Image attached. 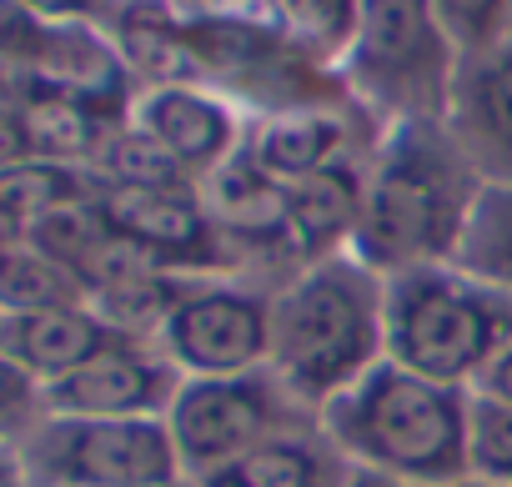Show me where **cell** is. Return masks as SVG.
Here are the masks:
<instances>
[{
    "label": "cell",
    "instance_id": "1",
    "mask_svg": "<svg viewBox=\"0 0 512 487\" xmlns=\"http://www.w3.org/2000/svg\"><path fill=\"white\" fill-rule=\"evenodd\" d=\"M477 191L482 181L442 121L387 126L367 156V196L352 257L377 277L452 262Z\"/></svg>",
    "mask_w": 512,
    "mask_h": 487
},
{
    "label": "cell",
    "instance_id": "2",
    "mask_svg": "<svg viewBox=\"0 0 512 487\" xmlns=\"http://www.w3.org/2000/svg\"><path fill=\"white\" fill-rule=\"evenodd\" d=\"M387 287L382 277L347 257L307 262L272 292V357L277 382L322 417L347 387L387 362Z\"/></svg>",
    "mask_w": 512,
    "mask_h": 487
},
{
    "label": "cell",
    "instance_id": "3",
    "mask_svg": "<svg viewBox=\"0 0 512 487\" xmlns=\"http://www.w3.org/2000/svg\"><path fill=\"white\" fill-rule=\"evenodd\" d=\"M467 397L472 387H447L382 362L327 402L317 422L352 467L412 487H452L467 477Z\"/></svg>",
    "mask_w": 512,
    "mask_h": 487
},
{
    "label": "cell",
    "instance_id": "4",
    "mask_svg": "<svg viewBox=\"0 0 512 487\" xmlns=\"http://www.w3.org/2000/svg\"><path fill=\"white\" fill-rule=\"evenodd\" d=\"M387 287V362L447 382L477 387L502 342L512 337V297L482 287L452 262L382 277Z\"/></svg>",
    "mask_w": 512,
    "mask_h": 487
},
{
    "label": "cell",
    "instance_id": "5",
    "mask_svg": "<svg viewBox=\"0 0 512 487\" xmlns=\"http://www.w3.org/2000/svg\"><path fill=\"white\" fill-rule=\"evenodd\" d=\"M457 71L462 51L442 31L432 0H362V26L337 76L387 131L407 121H442Z\"/></svg>",
    "mask_w": 512,
    "mask_h": 487
},
{
    "label": "cell",
    "instance_id": "6",
    "mask_svg": "<svg viewBox=\"0 0 512 487\" xmlns=\"http://www.w3.org/2000/svg\"><path fill=\"white\" fill-rule=\"evenodd\" d=\"M317 422L272 367L236 372V377H181L171 407H166V432L176 442L186 482L226 472L236 457L262 447L292 427Z\"/></svg>",
    "mask_w": 512,
    "mask_h": 487
},
{
    "label": "cell",
    "instance_id": "7",
    "mask_svg": "<svg viewBox=\"0 0 512 487\" xmlns=\"http://www.w3.org/2000/svg\"><path fill=\"white\" fill-rule=\"evenodd\" d=\"M272 282L221 272L186 277L171 302L156 347L181 377H236L256 372L272 357Z\"/></svg>",
    "mask_w": 512,
    "mask_h": 487
},
{
    "label": "cell",
    "instance_id": "8",
    "mask_svg": "<svg viewBox=\"0 0 512 487\" xmlns=\"http://www.w3.org/2000/svg\"><path fill=\"white\" fill-rule=\"evenodd\" d=\"M26 467L36 487H186L166 417H51Z\"/></svg>",
    "mask_w": 512,
    "mask_h": 487
},
{
    "label": "cell",
    "instance_id": "9",
    "mask_svg": "<svg viewBox=\"0 0 512 487\" xmlns=\"http://www.w3.org/2000/svg\"><path fill=\"white\" fill-rule=\"evenodd\" d=\"M382 126L362 106H297V111H272L251 116L246 126V156L277 186H297L317 171L367 161L377 146Z\"/></svg>",
    "mask_w": 512,
    "mask_h": 487
},
{
    "label": "cell",
    "instance_id": "10",
    "mask_svg": "<svg viewBox=\"0 0 512 487\" xmlns=\"http://www.w3.org/2000/svg\"><path fill=\"white\" fill-rule=\"evenodd\" d=\"M131 126L146 131L196 181H206L246 146L251 116L206 81H171V86H141V96L131 101Z\"/></svg>",
    "mask_w": 512,
    "mask_h": 487
},
{
    "label": "cell",
    "instance_id": "11",
    "mask_svg": "<svg viewBox=\"0 0 512 487\" xmlns=\"http://www.w3.org/2000/svg\"><path fill=\"white\" fill-rule=\"evenodd\" d=\"M181 372L161 357L156 342L126 337L46 387L51 417H166Z\"/></svg>",
    "mask_w": 512,
    "mask_h": 487
},
{
    "label": "cell",
    "instance_id": "12",
    "mask_svg": "<svg viewBox=\"0 0 512 487\" xmlns=\"http://www.w3.org/2000/svg\"><path fill=\"white\" fill-rule=\"evenodd\" d=\"M442 126L482 186H512V46L462 61Z\"/></svg>",
    "mask_w": 512,
    "mask_h": 487
},
{
    "label": "cell",
    "instance_id": "13",
    "mask_svg": "<svg viewBox=\"0 0 512 487\" xmlns=\"http://www.w3.org/2000/svg\"><path fill=\"white\" fill-rule=\"evenodd\" d=\"M362 196H367V161L332 166L297 186H282V226L297 267L352 252L362 226Z\"/></svg>",
    "mask_w": 512,
    "mask_h": 487
},
{
    "label": "cell",
    "instance_id": "14",
    "mask_svg": "<svg viewBox=\"0 0 512 487\" xmlns=\"http://www.w3.org/2000/svg\"><path fill=\"white\" fill-rule=\"evenodd\" d=\"M126 342V332H116L96 307H51V312H11L0 322V352H6L26 377L36 382H61L76 367H86L91 357H101L106 347Z\"/></svg>",
    "mask_w": 512,
    "mask_h": 487
},
{
    "label": "cell",
    "instance_id": "15",
    "mask_svg": "<svg viewBox=\"0 0 512 487\" xmlns=\"http://www.w3.org/2000/svg\"><path fill=\"white\" fill-rule=\"evenodd\" d=\"M347 472L352 462L332 447L322 422L292 427L226 467L236 487H347Z\"/></svg>",
    "mask_w": 512,
    "mask_h": 487
},
{
    "label": "cell",
    "instance_id": "16",
    "mask_svg": "<svg viewBox=\"0 0 512 487\" xmlns=\"http://www.w3.org/2000/svg\"><path fill=\"white\" fill-rule=\"evenodd\" d=\"M116 106H96V101H81L71 91H51L46 96H31V106L21 111L26 116V131H31V151H46L56 161H76V156H96L106 151V141L116 136Z\"/></svg>",
    "mask_w": 512,
    "mask_h": 487
},
{
    "label": "cell",
    "instance_id": "17",
    "mask_svg": "<svg viewBox=\"0 0 512 487\" xmlns=\"http://www.w3.org/2000/svg\"><path fill=\"white\" fill-rule=\"evenodd\" d=\"M262 11L307 61L327 71H342L362 26V0H267Z\"/></svg>",
    "mask_w": 512,
    "mask_h": 487
},
{
    "label": "cell",
    "instance_id": "18",
    "mask_svg": "<svg viewBox=\"0 0 512 487\" xmlns=\"http://www.w3.org/2000/svg\"><path fill=\"white\" fill-rule=\"evenodd\" d=\"M452 267H462L482 287L512 297V186H482L477 191Z\"/></svg>",
    "mask_w": 512,
    "mask_h": 487
},
{
    "label": "cell",
    "instance_id": "19",
    "mask_svg": "<svg viewBox=\"0 0 512 487\" xmlns=\"http://www.w3.org/2000/svg\"><path fill=\"white\" fill-rule=\"evenodd\" d=\"M81 302H86V282L71 267H61L41 247L36 252L0 247V307L6 312H51Z\"/></svg>",
    "mask_w": 512,
    "mask_h": 487
},
{
    "label": "cell",
    "instance_id": "20",
    "mask_svg": "<svg viewBox=\"0 0 512 487\" xmlns=\"http://www.w3.org/2000/svg\"><path fill=\"white\" fill-rule=\"evenodd\" d=\"M467 477L512 487V402L477 387L467 397Z\"/></svg>",
    "mask_w": 512,
    "mask_h": 487
},
{
    "label": "cell",
    "instance_id": "21",
    "mask_svg": "<svg viewBox=\"0 0 512 487\" xmlns=\"http://www.w3.org/2000/svg\"><path fill=\"white\" fill-rule=\"evenodd\" d=\"M81 196V176H71L66 166L51 161H21L11 171H0V206H6L16 221H46L61 206H76Z\"/></svg>",
    "mask_w": 512,
    "mask_h": 487
},
{
    "label": "cell",
    "instance_id": "22",
    "mask_svg": "<svg viewBox=\"0 0 512 487\" xmlns=\"http://www.w3.org/2000/svg\"><path fill=\"white\" fill-rule=\"evenodd\" d=\"M432 11L462 61L512 46V0H432Z\"/></svg>",
    "mask_w": 512,
    "mask_h": 487
},
{
    "label": "cell",
    "instance_id": "23",
    "mask_svg": "<svg viewBox=\"0 0 512 487\" xmlns=\"http://www.w3.org/2000/svg\"><path fill=\"white\" fill-rule=\"evenodd\" d=\"M51 21H41L36 11H26L21 0H0V56L11 61H31L41 66L51 51Z\"/></svg>",
    "mask_w": 512,
    "mask_h": 487
},
{
    "label": "cell",
    "instance_id": "24",
    "mask_svg": "<svg viewBox=\"0 0 512 487\" xmlns=\"http://www.w3.org/2000/svg\"><path fill=\"white\" fill-rule=\"evenodd\" d=\"M21 6L36 11L41 21H51V26H86L101 11V0H21Z\"/></svg>",
    "mask_w": 512,
    "mask_h": 487
},
{
    "label": "cell",
    "instance_id": "25",
    "mask_svg": "<svg viewBox=\"0 0 512 487\" xmlns=\"http://www.w3.org/2000/svg\"><path fill=\"white\" fill-rule=\"evenodd\" d=\"M31 151V131H26V116L21 111H6L0 106V166H21V156Z\"/></svg>",
    "mask_w": 512,
    "mask_h": 487
},
{
    "label": "cell",
    "instance_id": "26",
    "mask_svg": "<svg viewBox=\"0 0 512 487\" xmlns=\"http://www.w3.org/2000/svg\"><path fill=\"white\" fill-rule=\"evenodd\" d=\"M36 392V377H26L6 352H0V412H21Z\"/></svg>",
    "mask_w": 512,
    "mask_h": 487
},
{
    "label": "cell",
    "instance_id": "27",
    "mask_svg": "<svg viewBox=\"0 0 512 487\" xmlns=\"http://www.w3.org/2000/svg\"><path fill=\"white\" fill-rule=\"evenodd\" d=\"M477 392H492V397H502V402H512V337L502 342V352L492 357V367L482 372V382H477Z\"/></svg>",
    "mask_w": 512,
    "mask_h": 487
},
{
    "label": "cell",
    "instance_id": "28",
    "mask_svg": "<svg viewBox=\"0 0 512 487\" xmlns=\"http://www.w3.org/2000/svg\"><path fill=\"white\" fill-rule=\"evenodd\" d=\"M347 487H412V482H397V477H382V472L352 467V472H347Z\"/></svg>",
    "mask_w": 512,
    "mask_h": 487
},
{
    "label": "cell",
    "instance_id": "29",
    "mask_svg": "<svg viewBox=\"0 0 512 487\" xmlns=\"http://www.w3.org/2000/svg\"><path fill=\"white\" fill-rule=\"evenodd\" d=\"M21 226H26V221H16V216H11L6 206H0V247H16V236H21Z\"/></svg>",
    "mask_w": 512,
    "mask_h": 487
},
{
    "label": "cell",
    "instance_id": "30",
    "mask_svg": "<svg viewBox=\"0 0 512 487\" xmlns=\"http://www.w3.org/2000/svg\"><path fill=\"white\" fill-rule=\"evenodd\" d=\"M186 487H236L226 472H211V477H196V482H186Z\"/></svg>",
    "mask_w": 512,
    "mask_h": 487
},
{
    "label": "cell",
    "instance_id": "31",
    "mask_svg": "<svg viewBox=\"0 0 512 487\" xmlns=\"http://www.w3.org/2000/svg\"><path fill=\"white\" fill-rule=\"evenodd\" d=\"M0 487H31V482H26L16 467H0Z\"/></svg>",
    "mask_w": 512,
    "mask_h": 487
},
{
    "label": "cell",
    "instance_id": "32",
    "mask_svg": "<svg viewBox=\"0 0 512 487\" xmlns=\"http://www.w3.org/2000/svg\"><path fill=\"white\" fill-rule=\"evenodd\" d=\"M211 6H241V11H256V6H267V0H211Z\"/></svg>",
    "mask_w": 512,
    "mask_h": 487
},
{
    "label": "cell",
    "instance_id": "33",
    "mask_svg": "<svg viewBox=\"0 0 512 487\" xmlns=\"http://www.w3.org/2000/svg\"><path fill=\"white\" fill-rule=\"evenodd\" d=\"M452 487H497V482H482V477H462V482H452Z\"/></svg>",
    "mask_w": 512,
    "mask_h": 487
}]
</instances>
